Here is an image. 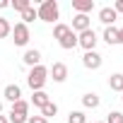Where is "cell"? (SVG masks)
<instances>
[{
	"label": "cell",
	"instance_id": "cell-1",
	"mask_svg": "<svg viewBox=\"0 0 123 123\" xmlns=\"http://www.w3.org/2000/svg\"><path fill=\"white\" fill-rule=\"evenodd\" d=\"M48 80V68L46 65H36V68H29V75H27V85L31 92H41L43 85Z\"/></svg>",
	"mask_w": 123,
	"mask_h": 123
},
{
	"label": "cell",
	"instance_id": "cell-2",
	"mask_svg": "<svg viewBox=\"0 0 123 123\" xmlns=\"http://www.w3.org/2000/svg\"><path fill=\"white\" fill-rule=\"evenodd\" d=\"M36 17L41 22H48V24H58V17H60V10H58V3L55 0H43L36 10Z\"/></svg>",
	"mask_w": 123,
	"mask_h": 123
},
{
	"label": "cell",
	"instance_id": "cell-3",
	"mask_svg": "<svg viewBox=\"0 0 123 123\" xmlns=\"http://www.w3.org/2000/svg\"><path fill=\"white\" fill-rule=\"evenodd\" d=\"M12 41H15V46H27L29 43V39H31V34H29V27L27 24H22V22H17L15 27H12Z\"/></svg>",
	"mask_w": 123,
	"mask_h": 123
},
{
	"label": "cell",
	"instance_id": "cell-4",
	"mask_svg": "<svg viewBox=\"0 0 123 123\" xmlns=\"http://www.w3.org/2000/svg\"><path fill=\"white\" fill-rule=\"evenodd\" d=\"M97 31L94 29H85V31H80L77 34V46H82L85 51H94V46H97Z\"/></svg>",
	"mask_w": 123,
	"mask_h": 123
},
{
	"label": "cell",
	"instance_id": "cell-5",
	"mask_svg": "<svg viewBox=\"0 0 123 123\" xmlns=\"http://www.w3.org/2000/svg\"><path fill=\"white\" fill-rule=\"evenodd\" d=\"M101 63H104V58H101L97 51H85V55H82V65H85L87 70H99Z\"/></svg>",
	"mask_w": 123,
	"mask_h": 123
},
{
	"label": "cell",
	"instance_id": "cell-6",
	"mask_svg": "<svg viewBox=\"0 0 123 123\" xmlns=\"http://www.w3.org/2000/svg\"><path fill=\"white\" fill-rule=\"evenodd\" d=\"M48 75H53V82H58V85H60V82H65V80H68V65L58 60V63H53V65H51Z\"/></svg>",
	"mask_w": 123,
	"mask_h": 123
},
{
	"label": "cell",
	"instance_id": "cell-7",
	"mask_svg": "<svg viewBox=\"0 0 123 123\" xmlns=\"http://www.w3.org/2000/svg\"><path fill=\"white\" fill-rule=\"evenodd\" d=\"M116 19H118V12H116L113 7H101V10H99V22H101L104 27H113Z\"/></svg>",
	"mask_w": 123,
	"mask_h": 123
},
{
	"label": "cell",
	"instance_id": "cell-8",
	"mask_svg": "<svg viewBox=\"0 0 123 123\" xmlns=\"http://www.w3.org/2000/svg\"><path fill=\"white\" fill-rule=\"evenodd\" d=\"M22 60H24V65H27V68H36V65H41V51L29 48V51H24Z\"/></svg>",
	"mask_w": 123,
	"mask_h": 123
},
{
	"label": "cell",
	"instance_id": "cell-9",
	"mask_svg": "<svg viewBox=\"0 0 123 123\" xmlns=\"http://www.w3.org/2000/svg\"><path fill=\"white\" fill-rule=\"evenodd\" d=\"M58 43H60V48H65V51H73V48L77 46V34H75L73 29H68L63 36L58 39Z\"/></svg>",
	"mask_w": 123,
	"mask_h": 123
},
{
	"label": "cell",
	"instance_id": "cell-10",
	"mask_svg": "<svg viewBox=\"0 0 123 123\" xmlns=\"http://www.w3.org/2000/svg\"><path fill=\"white\" fill-rule=\"evenodd\" d=\"M75 34H80V31H85V29H92V22H89V17L87 15H75L73 17V27H70Z\"/></svg>",
	"mask_w": 123,
	"mask_h": 123
},
{
	"label": "cell",
	"instance_id": "cell-11",
	"mask_svg": "<svg viewBox=\"0 0 123 123\" xmlns=\"http://www.w3.org/2000/svg\"><path fill=\"white\" fill-rule=\"evenodd\" d=\"M73 10L77 15H87L94 10V0H73Z\"/></svg>",
	"mask_w": 123,
	"mask_h": 123
},
{
	"label": "cell",
	"instance_id": "cell-12",
	"mask_svg": "<svg viewBox=\"0 0 123 123\" xmlns=\"http://www.w3.org/2000/svg\"><path fill=\"white\" fill-rule=\"evenodd\" d=\"M101 39H104L109 46H118V29H116V27H106L104 34H101Z\"/></svg>",
	"mask_w": 123,
	"mask_h": 123
},
{
	"label": "cell",
	"instance_id": "cell-13",
	"mask_svg": "<svg viewBox=\"0 0 123 123\" xmlns=\"http://www.w3.org/2000/svg\"><path fill=\"white\" fill-rule=\"evenodd\" d=\"M5 99L12 101V104L19 101V99H22V89H19V85H7V87H5Z\"/></svg>",
	"mask_w": 123,
	"mask_h": 123
},
{
	"label": "cell",
	"instance_id": "cell-14",
	"mask_svg": "<svg viewBox=\"0 0 123 123\" xmlns=\"http://www.w3.org/2000/svg\"><path fill=\"white\" fill-rule=\"evenodd\" d=\"M82 106H85V109H97V106H99V94L87 92V94L82 97Z\"/></svg>",
	"mask_w": 123,
	"mask_h": 123
},
{
	"label": "cell",
	"instance_id": "cell-15",
	"mask_svg": "<svg viewBox=\"0 0 123 123\" xmlns=\"http://www.w3.org/2000/svg\"><path fill=\"white\" fill-rule=\"evenodd\" d=\"M55 113H58V104H55V101H48V104H43V106H41V116H43L46 121H48V118H53Z\"/></svg>",
	"mask_w": 123,
	"mask_h": 123
},
{
	"label": "cell",
	"instance_id": "cell-16",
	"mask_svg": "<svg viewBox=\"0 0 123 123\" xmlns=\"http://www.w3.org/2000/svg\"><path fill=\"white\" fill-rule=\"evenodd\" d=\"M109 87H111L113 92H123V75H121V73H113V75L109 77Z\"/></svg>",
	"mask_w": 123,
	"mask_h": 123
},
{
	"label": "cell",
	"instance_id": "cell-17",
	"mask_svg": "<svg viewBox=\"0 0 123 123\" xmlns=\"http://www.w3.org/2000/svg\"><path fill=\"white\" fill-rule=\"evenodd\" d=\"M48 101H51V99H48V94H46L43 89H41V92H34V94H31V104H34V106H39V109H41L43 104H48Z\"/></svg>",
	"mask_w": 123,
	"mask_h": 123
},
{
	"label": "cell",
	"instance_id": "cell-18",
	"mask_svg": "<svg viewBox=\"0 0 123 123\" xmlns=\"http://www.w3.org/2000/svg\"><path fill=\"white\" fill-rule=\"evenodd\" d=\"M10 113H22V116H29V101H24V99L15 101V104H12V111H10Z\"/></svg>",
	"mask_w": 123,
	"mask_h": 123
},
{
	"label": "cell",
	"instance_id": "cell-19",
	"mask_svg": "<svg viewBox=\"0 0 123 123\" xmlns=\"http://www.w3.org/2000/svg\"><path fill=\"white\" fill-rule=\"evenodd\" d=\"M34 19H39V17H36V10H34V7H27V10L22 12V24L29 27V22H34Z\"/></svg>",
	"mask_w": 123,
	"mask_h": 123
},
{
	"label": "cell",
	"instance_id": "cell-20",
	"mask_svg": "<svg viewBox=\"0 0 123 123\" xmlns=\"http://www.w3.org/2000/svg\"><path fill=\"white\" fill-rule=\"evenodd\" d=\"M68 123H87V116L82 111H70L68 113Z\"/></svg>",
	"mask_w": 123,
	"mask_h": 123
},
{
	"label": "cell",
	"instance_id": "cell-21",
	"mask_svg": "<svg viewBox=\"0 0 123 123\" xmlns=\"http://www.w3.org/2000/svg\"><path fill=\"white\" fill-rule=\"evenodd\" d=\"M12 34V24L5 19V17H0V39H5V36H10Z\"/></svg>",
	"mask_w": 123,
	"mask_h": 123
},
{
	"label": "cell",
	"instance_id": "cell-22",
	"mask_svg": "<svg viewBox=\"0 0 123 123\" xmlns=\"http://www.w3.org/2000/svg\"><path fill=\"white\" fill-rule=\"evenodd\" d=\"M70 27L68 24H63V22H58V24H53V39H60V36H63L65 31H68Z\"/></svg>",
	"mask_w": 123,
	"mask_h": 123
},
{
	"label": "cell",
	"instance_id": "cell-23",
	"mask_svg": "<svg viewBox=\"0 0 123 123\" xmlns=\"http://www.w3.org/2000/svg\"><path fill=\"white\" fill-rule=\"evenodd\" d=\"M10 7H15L17 12H24L27 7H31V3L29 0H15V3H10Z\"/></svg>",
	"mask_w": 123,
	"mask_h": 123
},
{
	"label": "cell",
	"instance_id": "cell-24",
	"mask_svg": "<svg viewBox=\"0 0 123 123\" xmlns=\"http://www.w3.org/2000/svg\"><path fill=\"white\" fill-rule=\"evenodd\" d=\"M106 123H123V113L121 111H111L109 118H106Z\"/></svg>",
	"mask_w": 123,
	"mask_h": 123
},
{
	"label": "cell",
	"instance_id": "cell-25",
	"mask_svg": "<svg viewBox=\"0 0 123 123\" xmlns=\"http://www.w3.org/2000/svg\"><path fill=\"white\" fill-rule=\"evenodd\" d=\"M27 118H29V116H22V113H10V116H7L10 123H27Z\"/></svg>",
	"mask_w": 123,
	"mask_h": 123
},
{
	"label": "cell",
	"instance_id": "cell-26",
	"mask_svg": "<svg viewBox=\"0 0 123 123\" xmlns=\"http://www.w3.org/2000/svg\"><path fill=\"white\" fill-rule=\"evenodd\" d=\"M27 123H48V121H46L43 116H29V118H27Z\"/></svg>",
	"mask_w": 123,
	"mask_h": 123
},
{
	"label": "cell",
	"instance_id": "cell-27",
	"mask_svg": "<svg viewBox=\"0 0 123 123\" xmlns=\"http://www.w3.org/2000/svg\"><path fill=\"white\" fill-rule=\"evenodd\" d=\"M116 12H123V0H116V5H113Z\"/></svg>",
	"mask_w": 123,
	"mask_h": 123
},
{
	"label": "cell",
	"instance_id": "cell-28",
	"mask_svg": "<svg viewBox=\"0 0 123 123\" xmlns=\"http://www.w3.org/2000/svg\"><path fill=\"white\" fill-rule=\"evenodd\" d=\"M5 7H10V3L7 0H0V10H5Z\"/></svg>",
	"mask_w": 123,
	"mask_h": 123
},
{
	"label": "cell",
	"instance_id": "cell-29",
	"mask_svg": "<svg viewBox=\"0 0 123 123\" xmlns=\"http://www.w3.org/2000/svg\"><path fill=\"white\" fill-rule=\"evenodd\" d=\"M118 43H123V29H118Z\"/></svg>",
	"mask_w": 123,
	"mask_h": 123
},
{
	"label": "cell",
	"instance_id": "cell-30",
	"mask_svg": "<svg viewBox=\"0 0 123 123\" xmlns=\"http://www.w3.org/2000/svg\"><path fill=\"white\" fill-rule=\"evenodd\" d=\"M0 123H10V121H7V116H3V113H0Z\"/></svg>",
	"mask_w": 123,
	"mask_h": 123
},
{
	"label": "cell",
	"instance_id": "cell-31",
	"mask_svg": "<svg viewBox=\"0 0 123 123\" xmlns=\"http://www.w3.org/2000/svg\"><path fill=\"white\" fill-rule=\"evenodd\" d=\"M0 113H3V101H0Z\"/></svg>",
	"mask_w": 123,
	"mask_h": 123
},
{
	"label": "cell",
	"instance_id": "cell-32",
	"mask_svg": "<svg viewBox=\"0 0 123 123\" xmlns=\"http://www.w3.org/2000/svg\"><path fill=\"white\" fill-rule=\"evenodd\" d=\"M121 94H123V92H121ZM121 99H123V97H121Z\"/></svg>",
	"mask_w": 123,
	"mask_h": 123
},
{
	"label": "cell",
	"instance_id": "cell-33",
	"mask_svg": "<svg viewBox=\"0 0 123 123\" xmlns=\"http://www.w3.org/2000/svg\"><path fill=\"white\" fill-rule=\"evenodd\" d=\"M99 123H101V121H99Z\"/></svg>",
	"mask_w": 123,
	"mask_h": 123
}]
</instances>
